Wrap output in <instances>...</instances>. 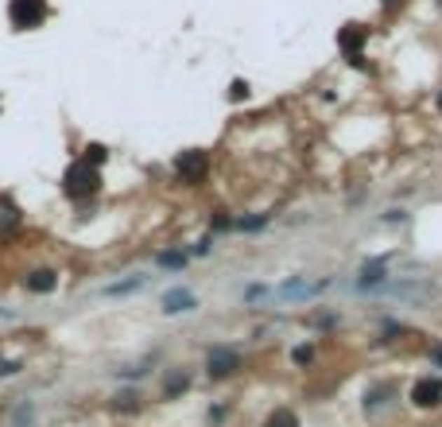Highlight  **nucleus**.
<instances>
[{
	"instance_id": "f257e3e1",
	"label": "nucleus",
	"mask_w": 442,
	"mask_h": 427,
	"mask_svg": "<svg viewBox=\"0 0 442 427\" xmlns=\"http://www.w3.org/2000/svg\"><path fill=\"white\" fill-rule=\"evenodd\" d=\"M101 175H97V163H90V159H78V163H70L67 168V179H62V187H67L70 198H90L93 191H97Z\"/></svg>"
},
{
	"instance_id": "f03ea898",
	"label": "nucleus",
	"mask_w": 442,
	"mask_h": 427,
	"mask_svg": "<svg viewBox=\"0 0 442 427\" xmlns=\"http://www.w3.org/2000/svg\"><path fill=\"white\" fill-rule=\"evenodd\" d=\"M8 16L16 27H39L43 16H47V4H43V0H12Z\"/></svg>"
},
{
	"instance_id": "7ed1b4c3",
	"label": "nucleus",
	"mask_w": 442,
	"mask_h": 427,
	"mask_svg": "<svg viewBox=\"0 0 442 427\" xmlns=\"http://www.w3.org/2000/svg\"><path fill=\"white\" fill-rule=\"evenodd\" d=\"M411 404L415 408H434V404H442V381L438 377H423V381H415L411 385Z\"/></svg>"
},
{
	"instance_id": "20e7f679",
	"label": "nucleus",
	"mask_w": 442,
	"mask_h": 427,
	"mask_svg": "<svg viewBox=\"0 0 442 427\" xmlns=\"http://www.w3.org/2000/svg\"><path fill=\"white\" fill-rule=\"evenodd\" d=\"M206 369H209V377H229V373H237V369H241V358H237L229 346H217V350H209Z\"/></svg>"
},
{
	"instance_id": "39448f33",
	"label": "nucleus",
	"mask_w": 442,
	"mask_h": 427,
	"mask_svg": "<svg viewBox=\"0 0 442 427\" xmlns=\"http://www.w3.org/2000/svg\"><path fill=\"white\" fill-rule=\"evenodd\" d=\"M206 168H209L206 151H183V156H179V163H175V171H179V179H183V183H198V179L206 175Z\"/></svg>"
},
{
	"instance_id": "423d86ee",
	"label": "nucleus",
	"mask_w": 442,
	"mask_h": 427,
	"mask_svg": "<svg viewBox=\"0 0 442 427\" xmlns=\"http://www.w3.org/2000/svg\"><path fill=\"white\" fill-rule=\"evenodd\" d=\"M194 307V295L186 292V287H175V292L163 295V311H171V315H179V311H191Z\"/></svg>"
},
{
	"instance_id": "0eeeda50",
	"label": "nucleus",
	"mask_w": 442,
	"mask_h": 427,
	"mask_svg": "<svg viewBox=\"0 0 442 427\" xmlns=\"http://www.w3.org/2000/svg\"><path fill=\"white\" fill-rule=\"evenodd\" d=\"M55 287H59V276H55V272H47V269H39V272H32V276H27V292L47 295V292H55Z\"/></svg>"
},
{
	"instance_id": "6e6552de",
	"label": "nucleus",
	"mask_w": 442,
	"mask_h": 427,
	"mask_svg": "<svg viewBox=\"0 0 442 427\" xmlns=\"http://www.w3.org/2000/svg\"><path fill=\"white\" fill-rule=\"evenodd\" d=\"M384 272H388V264H384V260H368V264H365V272H361V287L380 284V280H384Z\"/></svg>"
},
{
	"instance_id": "1a4fd4ad",
	"label": "nucleus",
	"mask_w": 442,
	"mask_h": 427,
	"mask_svg": "<svg viewBox=\"0 0 442 427\" xmlns=\"http://www.w3.org/2000/svg\"><path fill=\"white\" fill-rule=\"evenodd\" d=\"M264 427H299V416L291 408H275L272 416L264 419Z\"/></svg>"
},
{
	"instance_id": "9d476101",
	"label": "nucleus",
	"mask_w": 442,
	"mask_h": 427,
	"mask_svg": "<svg viewBox=\"0 0 442 427\" xmlns=\"http://www.w3.org/2000/svg\"><path fill=\"white\" fill-rule=\"evenodd\" d=\"M20 226V214L16 206H8V202H0V229H16Z\"/></svg>"
},
{
	"instance_id": "9b49d317",
	"label": "nucleus",
	"mask_w": 442,
	"mask_h": 427,
	"mask_svg": "<svg viewBox=\"0 0 442 427\" xmlns=\"http://www.w3.org/2000/svg\"><path fill=\"white\" fill-rule=\"evenodd\" d=\"M85 151H90L85 159H93V163H101V159H105V148H97V144H93V148H85Z\"/></svg>"
},
{
	"instance_id": "f8f14e48",
	"label": "nucleus",
	"mask_w": 442,
	"mask_h": 427,
	"mask_svg": "<svg viewBox=\"0 0 442 427\" xmlns=\"http://www.w3.org/2000/svg\"><path fill=\"white\" fill-rule=\"evenodd\" d=\"M431 358H434V365H442V342H438V346H434V350H431Z\"/></svg>"
}]
</instances>
